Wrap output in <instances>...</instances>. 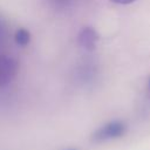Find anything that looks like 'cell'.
I'll return each instance as SVG.
<instances>
[{
    "instance_id": "cell-4",
    "label": "cell",
    "mask_w": 150,
    "mask_h": 150,
    "mask_svg": "<svg viewBox=\"0 0 150 150\" xmlns=\"http://www.w3.org/2000/svg\"><path fill=\"white\" fill-rule=\"evenodd\" d=\"M14 40L16 42V45L21 46V47H25L29 43L30 41V33L28 29L26 28H19L16 32H15V35H14Z\"/></svg>"
},
{
    "instance_id": "cell-3",
    "label": "cell",
    "mask_w": 150,
    "mask_h": 150,
    "mask_svg": "<svg viewBox=\"0 0 150 150\" xmlns=\"http://www.w3.org/2000/svg\"><path fill=\"white\" fill-rule=\"evenodd\" d=\"M100 35L93 27H83L77 34V43L81 48L87 52H93L96 49Z\"/></svg>"
},
{
    "instance_id": "cell-7",
    "label": "cell",
    "mask_w": 150,
    "mask_h": 150,
    "mask_svg": "<svg viewBox=\"0 0 150 150\" xmlns=\"http://www.w3.org/2000/svg\"><path fill=\"white\" fill-rule=\"evenodd\" d=\"M110 1L114 4H118V5H128V4L134 2L135 0H110Z\"/></svg>"
},
{
    "instance_id": "cell-6",
    "label": "cell",
    "mask_w": 150,
    "mask_h": 150,
    "mask_svg": "<svg viewBox=\"0 0 150 150\" xmlns=\"http://www.w3.org/2000/svg\"><path fill=\"white\" fill-rule=\"evenodd\" d=\"M52 4L57 7V8H64V7H68L74 0H50Z\"/></svg>"
},
{
    "instance_id": "cell-8",
    "label": "cell",
    "mask_w": 150,
    "mask_h": 150,
    "mask_svg": "<svg viewBox=\"0 0 150 150\" xmlns=\"http://www.w3.org/2000/svg\"><path fill=\"white\" fill-rule=\"evenodd\" d=\"M64 150H77V149H74V148H69V149H64Z\"/></svg>"
},
{
    "instance_id": "cell-2",
    "label": "cell",
    "mask_w": 150,
    "mask_h": 150,
    "mask_svg": "<svg viewBox=\"0 0 150 150\" xmlns=\"http://www.w3.org/2000/svg\"><path fill=\"white\" fill-rule=\"evenodd\" d=\"M19 63L9 55L0 54V88L8 86L18 75Z\"/></svg>"
},
{
    "instance_id": "cell-1",
    "label": "cell",
    "mask_w": 150,
    "mask_h": 150,
    "mask_svg": "<svg viewBox=\"0 0 150 150\" xmlns=\"http://www.w3.org/2000/svg\"><path fill=\"white\" fill-rule=\"evenodd\" d=\"M127 131V125L122 121H111L100 127L91 136V139L96 143L108 142L122 137Z\"/></svg>"
},
{
    "instance_id": "cell-5",
    "label": "cell",
    "mask_w": 150,
    "mask_h": 150,
    "mask_svg": "<svg viewBox=\"0 0 150 150\" xmlns=\"http://www.w3.org/2000/svg\"><path fill=\"white\" fill-rule=\"evenodd\" d=\"M7 38V25L2 18H0V47L5 43Z\"/></svg>"
}]
</instances>
